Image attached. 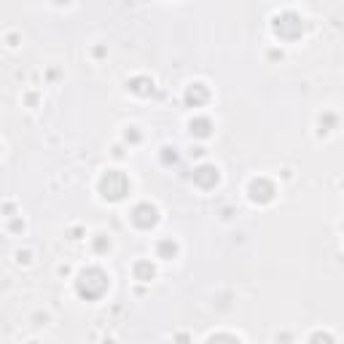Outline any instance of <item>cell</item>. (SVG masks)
<instances>
[{"mask_svg":"<svg viewBox=\"0 0 344 344\" xmlns=\"http://www.w3.org/2000/svg\"><path fill=\"white\" fill-rule=\"evenodd\" d=\"M76 288H78V293L84 296V299L94 301V299H100V296L108 291V275H105L102 269H86V271H81Z\"/></svg>","mask_w":344,"mask_h":344,"instance_id":"obj_1","label":"cell"},{"mask_svg":"<svg viewBox=\"0 0 344 344\" xmlns=\"http://www.w3.org/2000/svg\"><path fill=\"white\" fill-rule=\"evenodd\" d=\"M100 191L105 199H111V202H118V199H124L126 191H129V180H126V175L124 172H118V170H111V172H105L102 175V180H100Z\"/></svg>","mask_w":344,"mask_h":344,"instance_id":"obj_2","label":"cell"},{"mask_svg":"<svg viewBox=\"0 0 344 344\" xmlns=\"http://www.w3.org/2000/svg\"><path fill=\"white\" fill-rule=\"evenodd\" d=\"M271 27H275V32L280 35L282 41H296V38L304 32V22L296 16V14H291V11H288V14L275 16V25H271Z\"/></svg>","mask_w":344,"mask_h":344,"instance_id":"obj_3","label":"cell"},{"mask_svg":"<svg viewBox=\"0 0 344 344\" xmlns=\"http://www.w3.org/2000/svg\"><path fill=\"white\" fill-rule=\"evenodd\" d=\"M156 207L153 205H148V202H143V205H137L135 210H132V221H135V226H140V229H151L153 223H156Z\"/></svg>","mask_w":344,"mask_h":344,"instance_id":"obj_4","label":"cell"},{"mask_svg":"<svg viewBox=\"0 0 344 344\" xmlns=\"http://www.w3.org/2000/svg\"><path fill=\"white\" fill-rule=\"evenodd\" d=\"M250 196H253V202H261V205H264V202H271V196H275V186H271L269 180H264V177H261V180H253L250 183Z\"/></svg>","mask_w":344,"mask_h":344,"instance_id":"obj_5","label":"cell"},{"mask_svg":"<svg viewBox=\"0 0 344 344\" xmlns=\"http://www.w3.org/2000/svg\"><path fill=\"white\" fill-rule=\"evenodd\" d=\"M194 183L202 188H212L218 183V170L210 167V164H202L199 170H194Z\"/></svg>","mask_w":344,"mask_h":344,"instance_id":"obj_6","label":"cell"},{"mask_svg":"<svg viewBox=\"0 0 344 344\" xmlns=\"http://www.w3.org/2000/svg\"><path fill=\"white\" fill-rule=\"evenodd\" d=\"M207 97H210V92H207L205 84H194V86H188V92H186V102H188V105H194V108L205 105Z\"/></svg>","mask_w":344,"mask_h":344,"instance_id":"obj_7","label":"cell"},{"mask_svg":"<svg viewBox=\"0 0 344 344\" xmlns=\"http://www.w3.org/2000/svg\"><path fill=\"white\" fill-rule=\"evenodd\" d=\"M210 118H194L191 121V135H196V137H207L210 135Z\"/></svg>","mask_w":344,"mask_h":344,"instance_id":"obj_8","label":"cell"},{"mask_svg":"<svg viewBox=\"0 0 344 344\" xmlns=\"http://www.w3.org/2000/svg\"><path fill=\"white\" fill-rule=\"evenodd\" d=\"M135 277H137V280H143V282H148V280L153 277L151 261H137V264H135Z\"/></svg>","mask_w":344,"mask_h":344,"instance_id":"obj_9","label":"cell"},{"mask_svg":"<svg viewBox=\"0 0 344 344\" xmlns=\"http://www.w3.org/2000/svg\"><path fill=\"white\" fill-rule=\"evenodd\" d=\"M129 89L137 92V94H151L153 92V81L151 78H135L132 84H129Z\"/></svg>","mask_w":344,"mask_h":344,"instance_id":"obj_10","label":"cell"},{"mask_svg":"<svg viewBox=\"0 0 344 344\" xmlns=\"http://www.w3.org/2000/svg\"><path fill=\"white\" fill-rule=\"evenodd\" d=\"M175 253H177V245L175 242H170V240H161L159 242V256L161 258H172Z\"/></svg>","mask_w":344,"mask_h":344,"instance_id":"obj_11","label":"cell"},{"mask_svg":"<svg viewBox=\"0 0 344 344\" xmlns=\"http://www.w3.org/2000/svg\"><path fill=\"white\" fill-rule=\"evenodd\" d=\"M161 159H164V161H167V164H170V161H175V151H172V148H164V153H161Z\"/></svg>","mask_w":344,"mask_h":344,"instance_id":"obj_12","label":"cell"},{"mask_svg":"<svg viewBox=\"0 0 344 344\" xmlns=\"http://www.w3.org/2000/svg\"><path fill=\"white\" fill-rule=\"evenodd\" d=\"M126 140H129V143H137V140H140V135L135 132V129H129V132H126Z\"/></svg>","mask_w":344,"mask_h":344,"instance_id":"obj_13","label":"cell"},{"mask_svg":"<svg viewBox=\"0 0 344 344\" xmlns=\"http://www.w3.org/2000/svg\"><path fill=\"white\" fill-rule=\"evenodd\" d=\"M111 242L108 240H105V237H100V240H97V245H94V247H97V250H105V247H108Z\"/></svg>","mask_w":344,"mask_h":344,"instance_id":"obj_14","label":"cell"},{"mask_svg":"<svg viewBox=\"0 0 344 344\" xmlns=\"http://www.w3.org/2000/svg\"><path fill=\"white\" fill-rule=\"evenodd\" d=\"M334 121H336V118H334V116H331V113H328L325 118H320V124H325V126H331V124H334Z\"/></svg>","mask_w":344,"mask_h":344,"instance_id":"obj_15","label":"cell"},{"mask_svg":"<svg viewBox=\"0 0 344 344\" xmlns=\"http://www.w3.org/2000/svg\"><path fill=\"white\" fill-rule=\"evenodd\" d=\"M57 3H59V6H62V3H70V0H57Z\"/></svg>","mask_w":344,"mask_h":344,"instance_id":"obj_16","label":"cell"}]
</instances>
